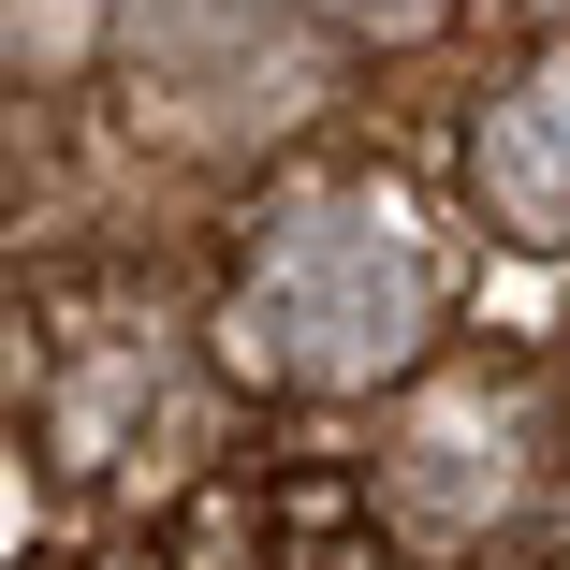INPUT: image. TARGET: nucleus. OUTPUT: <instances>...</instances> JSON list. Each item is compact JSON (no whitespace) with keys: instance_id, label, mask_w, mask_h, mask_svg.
I'll return each mask as SVG.
<instances>
[{"instance_id":"obj_1","label":"nucleus","mask_w":570,"mask_h":570,"mask_svg":"<svg viewBox=\"0 0 570 570\" xmlns=\"http://www.w3.org/2000/svg\"><path fill=\"white\" fill-rule=\"evenodd\" d=\"M453 307V264L410 219V190H307L264 219V249L235 278V366L278 395H366L395 366H424V336Z\"/></svg>"},{"instance_id":"obj_2","label":"nucleus","mask_w":570,"mask_h":570,"mask_svg":"<svg viewBox=\"0 0 570 570\" xmlns=\"http://www.w3.org/2000/svg\"><path fill=\"white\" fill-rule=\"evenodd\" d=\"M381 483H395V512L424 541H469V527L527 512V483H541V395H527V366H439L395 410V469Z\"/></svg>"},{"instance_id":"obj_3","label":"nucleus","mask_w":570,"mask_h":570,"mask_svg":"<svg viewBox=\"0 0 570 570\" xmlns=\"http://www.w3.org/2000/svg\"><path fill=\"white\" fill-rule=\"evenodd\" d=\"M469 190L512 249H570V59H527L483 132H469Z\"/></svg>"},{"instance_id":"obj_4","label":"nucleus","mask_w":570,"mask_h":570,"mask_svg":"<svg viewBox=\"0 0 570 570\" xmlns=\"http://www.w3.org/2000/svg\"><path fill=\"white\" fill-rule=\"evenodd\" d=\"M307 16H336L352 45H424V30H453V0H307Z\"/></svg>"},{"instance_id":"obj_5","label":"nucleus","mask_w":570,"mask_h":570,"mask_svg":"<svg viewBox=\"0 0 570 570\" xmlns=\"http://www.w3.org/2000/svg\"><path fill=\"white\" fill-rule=\"evenodd\" d=\"M16 570H73V556H16Z\"/></svg>"},{"instance_id":"obj_6","label":"nucleus","mask_w":570,"mask_h":570,"mask_svg":"<svg viewBox=\"0 0 570 570\" xmlns=\"http://www.w3.org/2000/svg\"><path fill=\"white\" fill-rule=\"evenodd\" d=\"M410 570H453V556H410Z\"/></svg>"}]
</instances>
